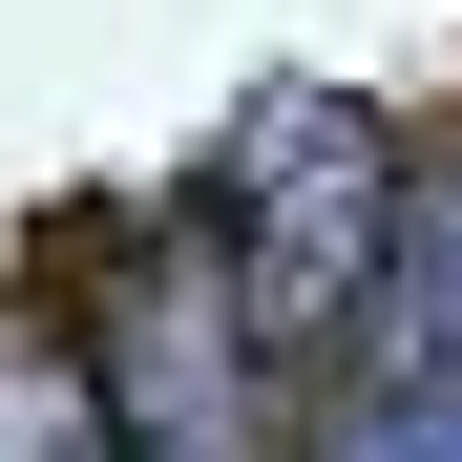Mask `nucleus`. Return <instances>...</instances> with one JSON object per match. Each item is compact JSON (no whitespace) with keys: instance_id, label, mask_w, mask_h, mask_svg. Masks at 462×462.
<instances>
[{"instance_id":"obj_1","label":"nucleus","mask_w":462,"mask_h":462,"mask_svg":"<svg viewBox=\"0 0 462 462\" xmlns=\"http://www.w3.org/2000/svg\"><path fill=\"white\" fill-rule=\"evenodd\" d=\"M231 294H253V357H357L378 316V253H400V169H378L357 106H273L231 147Z\"/></svg>"},{"instance_id":"obj_2","label":"nucleus","mask_w":462,"mask_h":462,"mask_svg":"<svg viewBox=\"0 0 462 462\" xmlns=\"http://www.w3.org/2000/svg\"><path fill=\"white\" fill-rule=\"evenodd\" d=\"M85 378H106V441H126V462H273V400H253L273 357H253V294H231L210 231H169V253L106 273Z\"/></svg>"},{"instance_id":"obj_3","label":"nucleus","mask_w":462,"mask_h":462,"mask_svg":"<svg viewBox=\"0 0 462 462\" xmlns=\"http://www.w3.org/2000/svg\"><path fill=\"white\" fill-rule=\"evenodd\" d=\"M337 400L378 420V462H462V147L400 169V253H378V316L337 357Z\"/></svg>"},{"instance_id":"obj_4","label":"nucleus","mask_w":462,"mask_h":462,"mask_svg":"<svg viewBox=\"0 0 462 462\" xmlns=\"http://www.w3.org/2000/svg\"><path fill=\"white\" fill-rule=\"evenodd\" d=\"M0 462H126L106 441V378L63 357V337H0Z\"/></svg>"},{"instance_id":"obj_5","label":"nucleus","mask_w":462,"mask_h":462,"mask_svg":"<svg viewBox=\"0 0 462 462\" xmlns=\"http://www.w3.org/2000/svg\"><path fill=\"white\" fill-rule=\"evenodd\" d=\"M294 462H378V420H357V400H316V441H294Z\"/></svg>"}]
</instances>
